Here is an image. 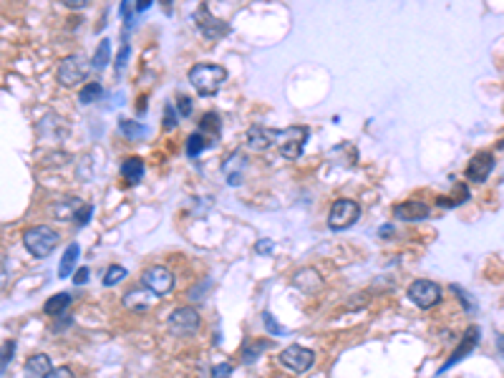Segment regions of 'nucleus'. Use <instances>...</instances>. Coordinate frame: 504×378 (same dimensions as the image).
Wrapping results in <instances>:
<instances>
[{"instance_id": "obj_11", "label": "nucleus", "mask_w": 504, "mask_h": 378, "mask_svg": "<svg viewBox=\"0 0 504 378\" xmlns=\"http://www.w3.org/2000/svg\"><path fill=\"white\" fill-rule=\"evenodd\" d=\"M494 154H489V152H481V154H476L474 159L469 161V166H467V177L472 179V182H476V184H481V182H487L489 179V174L494 171Z\"/></svg>"}, {"instance_id": "obj_7", "label": "nucleus", "mask_w": 504, "mask_h": 378, "mask_svg": "<svg viewBox=\"0 0 504 378\" xmlns=\"http://www.w3.org/2000/svg\"><path fill=\"white\" fill-rule=\"evenodd\" d=\"M200 325H202V318L194 307H176L174 313L169 315V331L179 338L194 336V333L200 331Z\"/></svg>"}, {"instance_id": "obj_3", "label": "nucleus", "mask_w": 504, "mask_h": 378, "mask_svg": "<svg viewBox=\"0 0 504 378\" xmlns=\"http://www.w3.org/2000/svg\"><path fill=\"white\" fill-rule=\"evenodd\" d=\"M88 71H91V61L86 59V56H66L64 61L59 63V68H56V78H59L61 86H78V83L83 81V78L88 76Z\"/></svg>"}, {"instance_id": "obj_24", "label": "nucleus", "mask_w": 504, "mask_h": 378, "mask_svg": "<svg viewBox=\"0 0 504 378\" xmlns=\"http://www.w3.org/2000/svg\"><path fill=\"white\" fill-rule=\"evenodd\" d=\"M200 134H212V136H220V116L217 114H205L200 118Z\"/></svg>"}, {"instance_id": "obj_5", "label": "nucleus", "mask_w": 504, "mask_h": 378, "mask_svg": "<svg viewBox=\"0 0 504 378\" xmlns=\"http://www.w3.org/2000/svg\"><path fill=\"white\" fill-rule=\"evenodd\" d=\"M361 219V207L353 200H335L328 212V227L333 232H346Z\"/></svg>"}, {"instance_id": "obj_32", "label": "nucleus", "mask_w": 504, "mask_h": 378, "mask_svg": "<svg viewBox=\"0 0 504 378\" xmlns=\"http://www.w3.org/2000/svg\"><path fill=\"white\" fill-rule=\"evenodd\" d=\"M129 41L124 38V43H121V51H119V59H116V71L121 73L124 71V66H126V59H129Z\"/></svg>"}, {"instance_id": "obj_2", "label": "nucleus", "mask_w": 504, "mask_h": 378, "mask_svg": "<svg viewBox=\"0 0 504 378\" xmlns=\"http://www.w3.org/2000/svg\"><path fill=\"white\" fill-rule=\"evenodd\" d=\"M59 243H61V235L56 230H51V227H46V225L30 227V230L23 232L25 250H28L33 257H38V260L48 257V255L56 250V245Z\"/></svg>"}, {"instance_id": "obj_6", "label": "nucleus", "mask_w": 504, "mask_h": 378, "mask_svg": "<svg viewBox=\"0 0 504 378\" xmlns=\"http://www.w3.org/2000/svg\"><path fill=\"white\" fill-rule=\"evenodd\" d=\"M141 285L147 290H152L157 298H164L174 290V275H172V270H167L164 265H154L149 267V270H144Z\"/></svg>"}, {"instance_id": "obj_27", "label": "nucleus", "mask_w": 504, "mask_h": 378, "mask_svg": "<svg viewBox=\"0 0 504 378\" xmlns=\"http://www.w3.org/2000/svg\"><path fill=\"white\" fill-rule=\"evenodd\" d=\"M13 355H16V341L3 343V348H0V376L6 373V368H8V363L13 360Z\"/></svg>"}, {"instance_id": "obj_17", "label": "nucleus", "mask_w": 504, "mask_h": 378, "mask_svg": "<svg viewBox=\"0 0 504 378\" xmlns=\"http://www.w3.org/2000/svg\"><path fill=\"white\" fill-rule=\"evenodd\" d=\"M78 257H81V248H78V243H71L68 248H66L64 257H61V265H59V278H71V272L76 270V262Z\"/></svg>"}, {"instance_id": "obj_40", "label": "nucleus", "mask_w": 504, "mask_h": 378, "mask_svg": "<svg viewBox=\"0 0 504 378\" xmlns=\"http://www.w3.org/2000/svg\"><path fill=\"white\" fill-rule=\"evenodd\" d=\"M66 6L68 8H76V11H81V8H86L88 3H91V0H64Z\"/></svg>"}, {"instance_id": "obj_20", "label": "nucleus", "mask_w": 504, "mask_h": 378, "mask_svg": "<svg viewBox=\"0 0 504 378\" xmlns=\"http://www.w3.org/2000/svg\"><path fill=\"white\" fill-rule=\"evenodd\" d=\"M71 305V293H59V295H53L51 300L43 305V310H46V315H51V318H59V315H64L66 310H68Z\"/></svg>"}, {"instance_id": "obj_43", "label": "nucleus", "mask_w": 504, "mask_h": 378, "mask_svg": "<svg viewBox=\"0 0 504 378\" xmlns=\"http://www.w3.org/2000/svg\"><path fill=\"white\" fill-rule=\"evenodd\" d=\"M391 232H393L391 225H383V227H381V237H391Z\"/></svg>"}, {"instance_id": "obj_31", "label": "nucleus", "mask_w": 504, "mask_h": 378, "mask_svg": "<svg viewBox=\"0 0 504 378\" xmlns=\"http://www.w3.org/2000/svg\"><path fill=\"white\" fill-rule=\"evenodd\" d=\"M263 323H265V328H268L270 333H272V336H285V328H282L280 323H277L275 318H272V315L270 313H263Z\"/></svg>"}, {"instance_id": "obj_28", "label": "nucleus", "mask_w": 504, "mask_h": 378, "mask_svg": "<svg viewBox=\"0 0 504 378\" xmlns=\"http://www.w3.org/2000/svg\"><path fill=\"white\" fill-rule=\"evenodd\" d=\"M119 126H121V134L129 136V139H141V136L147 134V129H144V126L136 124V121H126V118H124Z\"/></svg>"}, {"instance_id": "obj_21", "label": "nucleus", "mask_w": 504, "mask_h": 378, "mask_svg": "<svg viewBox=\"0 0 504 378\" xmlns=\"http://www.w3.org/2000/svg\"><path fill=\"white\" fill-rule=\"evenodd\" d=\"M109 61H112V41L104 38V41L99 43V48H96L94 59H91V68H94V71H104L106 66H109Z\"/></svg>"}, {"instance_id": "obj_39", "label": "nucleus", "mask_w": 504, "mask_h": 378, "mask_svg": "<svg viewBox=\"0 0 504 378\" xmlns=\"http://www.w3.org/2000/svg\"><path fill=\"white\" fill-rule=\"evenodd\" d=\"M6 283H8V265H6V257H0V290H3Z\"/></svg>"}, {"instance_id": "obj_12", "label": "nucleus", "mask_w": 504, "mask_h": 378, "mask_svg": "<svg viewBox=\"0 0 504 378\" xmlns=\"http://www.w3.org/2000/svg\"><path fill=\"white\" fill-rule=\"evenodd\" d=\"M154 300H157V295H154L152 290H147L144 285H139V288H131L126 295H124V307L126 310H134V313H147L149 307L154 305Z\"/></svg>"}, {"instance_id": "obj_37", "label": "nucleus", "mask_w": 504, "mask_h": 378, "mask_svg": "<svg viewBox=\"0 0 504 378\" xmlns=\"http://www.w3.org/2000/svg\"><path fill=\"white\" fill-rule=\"evenodd\" d=\"M76 275H73V285H83L88 280V275H91V270L88 267H76Z\"/></svg>"}, {"instance_id": "obj_23", "label": "nucleus", "mask_w": 504, "mask_h": 378, "mask_svg": "<svg viewBox=\"0 0 504 378\" xmlns=\"http://www.w3.org/2000/svg\"><path fill=\"white\" fill-rule=\"evenodd\" d=\"M101 94H104L101 83L99 81H91V83H86V86L81 89V94H78V101H81V104H91V101H99Z\"/></svg>"}, {"instance_id": "obj_16", "label": "nucleus", "mask_w": 504, "mask_h": 378, "mask_svg": "<svg viewBox=\"0 0 504 378\" xmlns=\"http://www.w3.org/2000/svg\"><path fill=\"white\" fill-rule=\"evenodd\" d=\"M51 368V358L46 353H35L25 360V378H48Z\"/></svg>"}, {"instance_id": "obj_36", "label": "nucleus", "mask_w": 504, "mask_h": 378, "mask_svg": "<svg viewBox=\"0 0 504 378\" xmlns=\"http://www.w3.org/2000/svg\"><path fill=\"white\" fill-rule=\"evenodd\" d=\"M176 104H179V114H182V116H189V114H192V99H187V96H179V99H176Z\"/></svg>"}, {"instance_id": "obj_42", "label": "nucleus", "mask_w": 504, "mask_h": 378, "mask_svg": "<svg viewBox=\"0 0 504 378\" xmlns=\"http://www.w3.org/2000/svg\"><path fill=\"white\" fill-rule=\"evenodd\" d=\"M129 6H131V0H121V11H119V13H121L124 18L129 16Z\"/></svg>"}, {"instance_id": "obj_34", "label": "nucleus", "mask_w": 504, "mask_h": 378, "mask_svg": "<svg viewBox=\"0 0 504 378\" xmlns=\"http://www.w3.org/2000/svg\"><path fill=\"white\" fill-rule=\"evenodd\" d=\"M212 378H232V366L229 363H220L212 368Z\"/></svg>"}, {"instance_id": "obj_1", "label": "nucleus", "mask_w": 504, "mask_h": 378, "mask_svg": "<svg viewBox=\"0 0 504 378\" xmlns=\"http://www.w3.org/2000/svg\"><path fill=\"white\" fill-rule=\"evenodd\" d=\"M224 81H227V71L217 63H197L189 71V83L200 96H215Z\"/></svg>"}, {"instance_id": "obj_4", "label": "nucleus", "mask_w": 504, "mask_h": 378, "mask_svg": "<svg viewBox=\"0 0 504 378\" xmlns=\"http://www.w3.org/2000/svg\"><path fill=\"white\" fill-rule=\"evenodd\" d=\"M272 142H275L277 152H280L285 159H298L300 154H303L305 142H308V129H305V126H290V129L275 131Z\"/></svg>"}, {"instance_id": "obj_26", "label": "nucleus", "mask_w": 504, "mask_h": 378, "mask_svg": "<svg viewBox=\"0 0 504 378\" xmlns=\"http://www.w3.org/2000/svg\"><path fill=\"white\" fill-rule=\"evenodd\" d=\"M126 278V270L121 265H112L109 270L104 272V285L106 288H112V285H119L121 280Z\"/></svg>"}, {"instance_id": "obj_9", "label": "nucleus", "mask_w": 504, "mask_h": 378, "mask_svg": "<svg viewBox=\"0 0 504 378\" xmlns=\"http://www.w3.org/2000/svg\"><path fill=\"white\" fill-rule=\"evenodd\" d=\"M313 360H316V353L305 346H287L280 350V363L293 373H305L313 366Z\"/></svg>"}, {"instance_id": "obj_38", "label": "nucleus", "mask_w": 504, "mask_h": 378, "mask_svg": "<svg viewBox=\"0 0 504 378\" xmlns=\"http://www.w3.org/2000/svg\"><path fill=\"white\" fill-rule=\"evenodd\" d=\"M174 126H176L174 106H167V114H164V129H174Z\"/></svg>"}, {"instance_id": "obj_29", "label": "nucleus", "mask_w": 504, "mask_h": 378, "mask_svg": "<svg viewBox=\"0 0 504 378\" xmlns=\"http://www.w3.org/2000/svg\"><path fill=\"white\" fill-rule=\"evenodd\" d=\"M94 217V205H81V207L73 212V222H76L78 227H83L88 222V219Z\"/></svg>"}, {"instance_id": "obj_33", "label": "nucleus", "mask_w": 504, "mask_h": 378, "mask_svg": "<svg viewBox=\"0 0 504 378\" xmlns=\"http://www.w3.org/2000/svg\"><path fill=\"white\" fill-rule=\"evenodd\" d=\"M255 250H258V255H263V257H268V255L275 252V243H272V240H258V245H255Z\"/></svg>"}, {"instance_id": "obj_10", "label": "nucleus", "mask_w": 504, "mask_h": 378, "mask_svg": "<svg viewBox=\"0 0 504 378\" xmlns=\"http://www.w3.org/2000/svg\"><path fill=\"white\" fill-rule=\"evenodd\" d=\"M194 20H197V28H200V33L207 38V41H220L222 36H227L229 33V25L224 23V20L215 18L210 11H197V16H194Z\"/></svg>"}, {"instance_id": "obj_25", "label": "nucleus", "mask_w": 504, "mask_h": 378, "mask_svg": "<svg viewBox=\"0 0 504 378\" xmlns=\"http://www.w3.org/2000/svg\"><path fill=\"white\" fill-rule=\"evenodd\" d=\"M205 147H207V139H205V134H192L189 136V142H187V154L189 157H200L202 152H205Z\"/></svg>"}, {"instance_id": "obj_41", "label": "nucleus", "mask_w": 504, "mask_h": 378, "mask_svg": "<svg viewBox=\"0 0 504 378\" xmlns=\"http://www.w3.org/2000/svg\"><path fill=\"white\" fill-rule=\"evenodd\" d=\"M152 3H154V0H136V11H139V13H144L149 6H152Z\"/></svg>"}, {"instance_id": "obj_15", "label": "nucleus", "mask_w": 504, "mask_h": 378, "mask_svg": "<svg viewBox=\"0 0 504 378\" xmlns=\"http://www.w3.org/2000/svg\"><path fill=\"white\" fill-rule=\"evenodd\" d=\"M476 343H479V328H467V336L462 338V343H459V348H457V353L452 355V358L446 360L444 366H441V371L439 373H446L449 368L454 366V363H459L462 358H467V355L472 353V348H474Z\"/></svg>"}, {"instance_id": "obj_22", "label": "nucleus", "mask_w": 504, "mask_h": 378, "mask_svg": "<svg viewBox=\"0 0 504 378\" xmlns=\"http://www.w3.org/2000/svg\"><path fill=\"white\" fill-rule=\"evenodd\" d=\"M81 205H83V202H78V200L56 202V205H51V214L56 219H73V212H76L73 207H81Z\"/></svg>"}, {"instance_id": "obj_30", "label": "nucleus", "mask_w": 504, "mask_h": 378, "mask_svg": "<svg viewBox=\"0 0 504 378\" xmlns=\"http://www.w3.org/2000/svg\"><path fill=\"white\" fill-rule=\"evenodd\" d=\"M452 293L459 298V300H462V305H464V310H467V313H474V310H476V303L472 300V298L467 295V293H464V288H459V285H452Z\"/></svg>"}, {"instance_id": "obj_19", "label": "nucleus", "mask_w": 504, "mask_h": 378, "mask_svg": "<svg viewBox=\"0 0 504 378\" xmlns=\"http://www.w3.org/2000/svg\"><path fill=\"white\" fill-rule=\"evenodd\" d=\"M121 177L129 184H139L141 177H144V161L139 157H131L121 164Z\"/></svg>"}, {"instance_id": "obj_35", "label": "nucleus", "mask_w": 504, "mask_h": 378, "mask_svg": "<svg viewBox=\"0 0 504 378\" xmlns=\"http://www.w3.org/2000/svg\"><path fill=\"white\" fill-rule=\"evenodd\" d=\"M48 378H76V373L71 371L68 366H61V368H51Z\"/></svg>"}, {"instance_id": "obj_14", "label": "nucleus", "mask_w": 504, "mask_h": 378, "mask_svg": "<svg viewBox=\"0 0 504 378\" xmlns=\"http://www.w3.org/2000/svg\"><path fill=\"white\" fill-rule=\"evenodd\" d=\"M293 285L300 293H305V295H313V293H318L323 288V278L313 267H303V270H298L293 275Z\"/></svg>"}, {"instance_id": "obj_18", "label": "nucleus", "mask_w": 504, "mask_h": 378, "mask_svg": "<svg viewBox=\"0 0 504 378\" xmlns=\"http://www.w3.org/2000/svg\"><path fill=\"white\" fill-rule=\"evenodd\" d=\"M272 136H275V131H268L263 129V126H252L250 131H247V144H250V149H268L270 144H272Z\"/></svg>"}, {"instance_id": "obj_13", "label": "nucleus", "mask_w": 504, "mask_h": 378, "mask_svg": "<svg viewBox=\"0 0 504 378\" xmlns=\"http://www.w3.org/2000/svg\"><path fill=\"white\" fill-rule=\"evenodd\" d=\"M428 214H431L428 205H424V202H414V200L393 207V217L401 219V222H421V219H426Z\"/></svg>"}, {"instance_id": "obj_8", "label": "nucleus", "mask_w": 504, "mask_h": 378, "mask_svg": "<svg viewBox=\"0 0 504 378\" xmlns=\"http://www.w3.org/2000/svg\"><path fill=\"white\" fill-rule=\"evenodd\" d=\"M409 300L419 307H434L441 300V288L434 280H414L409 285Z\"/></svg>"}]
</instances>
